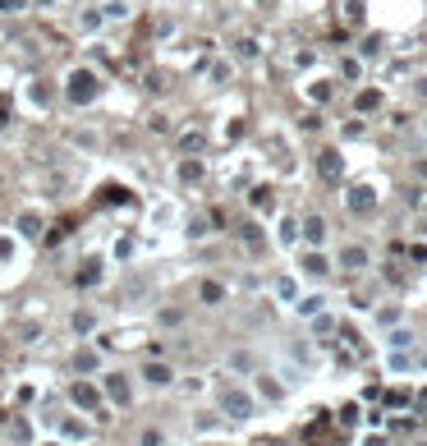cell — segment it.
Listing matches in <instances>:
<instances>
[{
    "label": "cell",
    "mask_w": 427,
    "mask_h": 446,
    "mask_svg": "<svg viewBox=\"0 0 427 446\" xmlns=\"http://www.w3.org/2000/svg\"><path fill=\"white\" fill-rule=\"evenodd\" d=\"M96 97H101V79H96V70L74 65V70L65 74V102H70V106H96Z\"/></svg>",
    "instance_id": "cell-2"
},
{
    "label": "cell",
    "mask_w": 427,
    "mask_h": 446,
    "mask_svg": "<svg viewBox=\"0 0 427 446\" xmlns=\"http://www.w3.org/2000/svg\"><path fill=\"white\" fill-rule=\"evenodd\" d=\"M79 28H83V33H96V28H101V9H83V14H79Z\"/></svg>",
    "instance_id": "cell-34"
},
{
    "label": "cell",
    "mask_w": 427,
    "mask_h": 446,
    "mask_svg": "<svg viewBox=\"0 0 427 446\" xmlns=\"http://www.w3.org/2000/svg\"><path fill=\"white\" fill-rule=\"evenodd\" d=\"M418 446H427V442H418Z\"/></svg>",
    "instance_id": "cell-49"
},
{
    "label": "cell",
    "mask_w": 427,
    "mask_h": 446,
    "mask_svg": "<svg viewBox=\"0 0 427 446\" xmlns=\"http://www.w3.org/2000/svg\"><path fill=\"white\" fill-rule=\"evenodd\" d=\"M326 239H331V226H326L322 212L299 217V244H304V249H326Z\"/></svg>",
    "instance_id": "cell-7"
},
{
    "label": "cell",
    "mask_w": 427,
    "mask_h": 446,
    "mask_svg": "<svg viewBox=\"0 0 427 446\" xmlns=\"http://www.w3.org/2000/svg\"><path fill=\"white\" fill-rule=\"evenodd\" d=\"M423 129H427V120H423Z\"/></svg>",
    "instance_id": "cell-48"
},
{
    "label": "cell",
    "mask_w": 427,
    "mask_h": 446,
    "mask_svg": "<svg viewBox=\"0 0 427 446\" xmlns=\"http://www.w3.org/2000/svg\"><path fill=\"white\" fill-rule=\"evenodd\" d=\"M317 170H322V180H340V175H345V157H340V148H326L322 157H317Z\"/></svg>",
    "instance_id": "cell-22"
},
{
    "label": "cell",
    "mask_w": 427,
    "mask_h": 446,
    "mask_svg": "<svg viewBox=\"0 0 427 446\" xmlns=\"http://www.w3.org/2000/svg\"><path fill=\"white\" fill-rule=\"evenodd\" d=\"M174 364H166V359H148L143 364V386H152V391H166V386H174Z\"/></svg>",
    "instance_id": "cell-11"
},
{
    "label": "cell",
    "mask_w": 427,
    "mask_h": 446,
    "mask_svg": "<svg viewBox=\"0 0 427 446\" xmlns=\"http://www.w3.org/2000/svg\"><path fill=\"white\" fill-rule=\"evenodd\" d=\"M248 391L257 396V405H280V401H289V386L280 382L276 373H253V382H248Z\"/></svg>",
    "instance_id": "cell-6"
},
{
    "label": "cell",
    "mask_w": 427,
    "mask_h": 446,
    "mask_svg": "<svg viewBox=\"0 0 427 446\" xmlns=\"http://www.w3.org/2000/svg\"><path fill=\"white\" fill-rule=\"evenodd\" d=\"M70 401H74V410L79 414H96V419H111V410H106V401H101V386L96 382H87V377H74L70 382Z\"/></svg>",
    "instance_id": "cell-4"
},
{
    "label": "cell",
    "mask_w": 427,
    "mask_h": 446,
    "mask_svg": "<svg viewBox=\"0 0 427 446\" xmlns=\"http://www.w3.org/2000/svg\"><path fill=\"white\" fill-rule=\"evenodd\" d=\"M202 148H207V134L202 129H184L179 134V157H198Z\"/></svg>",
    "instance_id": "cell-27"
},
{
    "label": "cell",
    "mask_w": 427,
    "mask_h": 446,
    "mask_svg": "<svg viewBox=\"0 0 427 446\" xmlns=\"http://www.w3.org/2000/svg\"><path fill=\"white\" fill-rule=\"evenodd\" d=\"M331 271H336V263H331L326 249H299V271H294L299 281H313L317 285V281H326Z\"/></svg>",
    "instance_id": "cell-5"
},
{
    "label": "cell",
    "mask_w": 427,
    "mask_h": 446,
    "mask_svg": "<svg viewBox=\"0 0 427 446\" xmlns=\"http://www.w3.org/2000/svg\"><path fill=\"white\" fill-rule=\"evenodd\" d=\"M253 207H257V212H276V198H271V189H253Z\"/></svg>",
    "instance_id": "cell-36"
},
{
    "label": "cell",
    "mask_w": 427,
    "mask_h": 446,
    "mask_svg": "<svg viewBox=\"0 0 427 446\" xmlns=\"http://www.w3.org/2000/svg\"><path fill=\"white\" fill-rule=\"evenodd\" d=\"M207 235H211V217H202V212H198V217L184 221V239H189V244H202Z\"/></svg>",
    "instance_id": "cell-25"
},
{
    "label": "cell",
    "mask_w": 427,
    "mask_h": 446,
    "mask_svg": "<svg viewBox=\"0 0 427 446\" xmlns=\"http://www.w3.org/2000/svg\"><path fill=\"white\" fill-rule=\"evenodd\" d=\"M51 102H55V88H51L46 79H33V83L23 88V106H28V111L46 115V111H51Z\"/></svg>",
    "instance_id": "cell-12"
},
{
    "label": "cell",
    "mask_w": 427,
    "mask_h": 446,
    "mask_svg": "<svg viewBox=\"0 0 427 446\" xmlns=\"http://www.w3.org/2000/svg\"><path fill=\"white\" fill-rule=\"evenodd\" d=\"M184 322V313H174V308H166V313H161V327H179Z\"/></svg>",
    "instance_id": "cell-43"
},
{
    "label": "cell",
    "mask_w": 427,
    "mask_h": 446,
    "mask_svg": "<svg viewBox=\"0 0 427 446\" xmlns=\"http://www.w3.org/2000/svg\"><path fill=\"white\" fill-rule=\"evenodd\" d=\"M414 373H427V350H423V354H414Z\"/></svg>",
    "instance_id": "cell-45"
},
{
    "label": "cell",
    "mask_w": 427,
    "mask_h": 446,
    "mask_svg": "<svg viewBox=\"0 0 427 446\" xmlns=\"http://www.w3.org/2000/svg\"><path fill=\"white\" fill-rule=\"evenodd\" d=\"M289 364H299V368H304V373H308V368H313V345H289Z\"/></svg>",
    "instance_id": "cell-31"
},
{
    "label": "cell",
    "mask_w": 427,
    "mask_h": 446,
    "mask_svg": "<svg viewBox=\"0 0 427 446\" xmlns=\"http://www.w3.org/2000/svg\"><path fill=\"white\" fill-rule=\"evenodd\" d=\"M133 5L129 0H101V23H129Z\"/></svg>",
    "instance_id": "cell-23"
},
{
    "label": "cell",
    "mask_w": 427,
    "mask_h": 446,
    "mask_svg": "<svg viewBox=\"0 0 427 446\" xmlns=\"http://www.w3.org/2000/svg\"><path fill=\"white\" fill-rule=\"evenodd\" d=\"M202 175H207L202 157H179V161H174V180H179V184H198Z\"/></svg>",
    "instance_id": "cell-20"
},
{
    "label": "cell",
    "mask_w": 427,
    "mask_h": 446,
    "mask_svg": "<svg viewBox=\"0 0 427 446\" xmlns=\"http://www.w3.org/2000/svg\"><path fill=\"white\" fill-rule=\"evenodd\" d=\"M331 263L340 271H349V276H358V271L372 267V249H367V244H340V254H336Z\"/></svg>",
    "instance_id": "cell-9"
},
{
    "label": "cell",
    "mask_w": 427,
    "mask_h": 446,
    "mask_svg": "<svg viewBox=\"0 0 427 446\" xmlns=\"http://www.w3.org/2000/svg\"><path fill=\"white\" fill-rule=\"evenodd\" d=\"M414 175H418V180L427 184V157H418V161H414Z\"/></svg>",
    "instance_id": "cell-44"
},
{
    "label": "cell",
    "mask_w": 427,
    "mask_h": 446,
    "mask_svg": "<svg viewBox=\"0 0 427 446\" xmlns=\"http://www.w3.org/2000/svg\"><path fill=\"white\" fill-rule=\"evenodd\" d=\"M170 221H174V202H170V198L152 202V212H148V230H166Z\"/></svg>",
    "instance_id": "cell-24"
},
{
    "label": "cell",
    "mask_w": 427,
    "mask_h": 446,
    "mask_svg": "<svg viewBox=\"0 0 427 446\" xmlns=\"http://www.w3.org/2000/svg\"><path fill=\"white\" fill-rule=\"evenodd\" d=\"M129 5H133V0H129Z\"/></svg>",
    "instance_id": "cell-50"
},
{
    "label": "cell",
    "mask_w": 427,
    "mask_h": 446,
    "mask_svg": "<svg viewBox=\"0 0 427 446\" xmlns=\"http://www.w3.org/2000/svg\"><path fill=\"white\" fill-rule=\"evenodd\" d=\"M42 230H46L42 212H18V217H14V235L18 239H42Z\"/></svg>",
    "instance_id": "cell-17"
},
{
    "label": "cell",
    "mask_w": 427,
    "mask_h": 446,
    "mask_svg": "<svg viewBox=\"0 0 427 446\" xmlns=\"http://www.w3.org/2000/svg\"><path fill=\"white\" fill-rule=\"evenodd\" d=\"M404 322V304H377L372 308V327H377V332H391V327H400Z\"/></svg>",
    "instance_id": "cell-15"
},
{
    "label": "cell",
    "mask_w": 427,
    "mask_h": 446,
    "mask_svg": "<svg viewBox=\"0 0 427 446\" xmlns=\"http://www.w3.org/2000/svg\"><path fill=\"white\" fill-rule=\"evenodd\" d=\"M382 345H386V354H414L418 350V332H414L409 322H400V327H391V332L382 336Z\"/></svg>",
    "instance_id": "cell-10"
},
{
    "label": "cell",
    "mask_w": 427,
    "mask_h": 446,
    "mask_svg": "<svg viewBox=\"0 0 427 446\" xmlns=\"http://www.w3.org/2000/svg\"><path fill=\"white\" fill-rule=\"evenodd\" d=\"M322 313H326V295H322V290H313V295L304 290V299L294 304V317H304V322H313V317H322Z\"/></svg>",
    "instance_id": "cell-19"
},
{
    "label": "cell",
    "mask_w": 427,
    "mask_h": 446,
    "mask_svg": "<svg viewBox=\"0 0 427 446\" xmlns=\"http://www.w3.org/2000/svg\"><path fill=\"white\" fill-rule=\"evenodd\" d=\"M386 373H414V354H386Z\"/></svg>",
    "instance_id": "cell-32"
},
{
    "label": "cell",
    "mask_w": 427,
    "mask_h": 446,
    "mask_svg": "<svg viewBox=\"0 0 427 446\" xmlns=\"http://www.w3.org/2000/svg\"><path fill=\"white\" fill-rule=\"evenodd\" d=\"M271 299H276V304H285V308H294L299 299H304V281L289 276V271H285V276H276V281H271Z\"/></svg>",
    "instance_id": "cell-13"
},
{
    "label": "cell",
    "mask_w": 427,
    "mask_h": 446,
    "mask_svg": "<svg viewBox=\"0 0 427 446\" xmlns=\"http://www.w3.org/2000/svg\"><path fill=\"white\" fill-rule=\"evenodd\" d=\"M308 97L313 102H331V79H308Z\"/></svg>",
    "instance_id": "cell-33"
},
{
    "label": "cell",
    "mask_w": 427,
    "mask_h": 446,
    "mask_svg": "<svg viewBox=\"0 0 427 446\" xmlns=\"http://www.w3.org/2000/svg\"><path fill=\"white\" fill-rule=\"evenodd\" d=\"M138 446H161V433H157V428H143V437H138Z\"/></svg>",
    "instance_id": "cell-42"
},
{
    "label": "cell",
    "mask_w": 427,
    "mask_h": 446,
    "mask_svg": "<svg viewBox=\"0 0 427 446\" xmlns=\"http://www.w3.org/2000/svg\"><path fill=\"white\" fill-rule=\"evenodd\" d=\"M96 386H101V401H111L115 410H129L133 405V382H129V373H120V368L96 373Z\"/></svg>",
    "instance_id": "cell-3"
},
{
    "label": "cell",
    "mask_w": 427,
    "mask_h": 446,
    "mask_svg": "<svg viewBox=\"0 0 427 446\" xmlns=\"http://www.w3.org/2000/svg\"><path fill=\"white\" fill-rule=\"evenodd\" d=\"M115 258H120V263H124V258H133V235H120V239H115Z\"/></svg>",
    "instance_id": "cell-39"
},
{
    "label": "cell",
    "mask_w": 427,
    "mask_h": 446,
    "mask_svg": "<svg viewBox=\"0 0 427 446\" xmlns=\"http://www.w3.org/2000/svg\"><path fill=\"white\" fill-rule=\"evenodd\" d=\"M37 446H60V442H37Z\"/></svg>",
    "instance_id": "cell-47"
},
{
    "label": "cell",
    "mask_w": 427,
    "mask_h": 446,
    "mask_svg": "<svg viewBox=\"0 0 427 446\" xmlns=\"http://www.w3.org/2000/svg\"><path fill=\"white\" fill-rule=\"evenodd\" d=\"M70 368H74L79 377H92V373H101V354H96L92 345H83V350L70 354Z\"/></svg>",
    "instance_id": "cell-16"
},
{
    "label": "cell",
    "mask_w": 427,
    "mask_h": 446,
    "mask_svg": "<svg viewBox=\"0 0 427 446\" xmlns=\"http://www.w3.org/2000/svg\"><path fill=\"white\" fill-rule=\"evenodd\" d=\"M9 254H14V239H0V263H5Z\"/></svg>",
    "instance_id": "cell-46"
},
{
    "label": "cell",
    "mask_w": 427,
    "mask_h": 446,
    "mask_svg": "<svg viewBox=\"0 0 427 446\" xmlns=\"http://www.w3.org/2000/svg\"><path fill=\"white\" fill-rule=\"evenodd\" d=\"M23 9H28V0H0V14H5V18L23 14Z\"/></svg>",
    "instance_id": "cell-40"
},
{
    "label": "cell",
    "mask_w": 427,
    "mask_h": 446,
    "mask_svg": "<svg viewBox=\"0 0 427 446\" xmlns=\"http://www.w3.org/2000/svg\"><path fill=\"white\" fill-rule=\"evenodd\" d=\"M70 327H74V336H92V327H96V313H92V308H79V313L70 317Z\"/></svg>",
    "instance_id": "cell-30"
},
{
    "label": "cell",
    "mask_w": 427,
    "mask_h": 446,
    "mask_svg": "<svg viewBox=\"0 0 427 446\" xmlns=\"http://www.w3.org/2000/svg\"><path fill=\"white\" fill-rule=\"evenodd\" d=\"M96 433H92V423H83V414H70V419H60V442H70V446H87Z\"/></svg>",
    "instance_id": "cell-14"
},
{
    "label": "cell",
    "mask_w": 427,
    "mask_h": 446,
    "mask_svg": "<svg viewBox=\"0 0 427 446\" xmlns=\"http://www.w3.org/2000/svg\"><path fill=\"white\" fill-rule=\"evenodd\" d=\"M276 244L280 249H304L299 244V217H276Z\"/></svg>",
    "instance_id": "cell-21"
},
{
    "label": "cell",
    "mask_w": 427,
    "mask_h": 446,
    "mask_svg": "<svg viewBox=\"0 0 427 446\" xmlns=\"http://www.w3.org/2000/svg\"><path fill=\"white\" fill-rule=\"evenodd\" d=\"M372 106H382V92H372V88L358 92V111H372Z\"/></svg>",
    "instance_id": "cell-41"
},
{
    "label": "cell",
    "mask_w": 427,
    "mask_h": 446,
    "mask_svg": "<svg viewBox=\"0 0 427 446\" xmlns=\"http://www.w3.org/2000/svg\"><path fill=\"white\" fill-rule=\"evenodd\" d=\"M226 368H230L235 377H253V373H257V368H253V350H230Z\"/></svg>",
    "instance_id": "cell-26"
},
{
    "label": "cell",
    "mask_w": 427,
    "mask_h": 446,
    "mask_svg": "<svg viewBox=\"0 0 427 446\" xmlns=\"http://www.w3.org/2000/svg\"><path fill=\"white\" fill-rule=\"evenodd\" d=\"M409 92L418 97V102H427V70H423V74H414V79H409Z\"/></svg>",
    "instance_id": "cell-37"
},
{
    "label": "cell",
    "mask_w": 427,
    "mask_h": 446,
    "mask_svg": "<svg viewBox=\"0 0 427 446\" xmlns=\"http://www.w3.org/2000/svg\"><path fill=\"white\" fill-rule=\"evenodd\" d=\"M230 299V290H226V281H198V304H207V308H221Z\"/></svg>",
    "instance_id": "cell-18"
},
{
    "label": "cell",
    "mask_w": 427,
    "mask_h": 446,
    "mask_svg": "<svg viewBox=\"0 0 427 446\" xmlns=\"http://www.w3.org/2000/svg\"><path fill=\"white\" fill-rule=\"evenodd\" d=\"M308 327H313L317 336H326V332H336V317H331V313H322V317H313Z\"/></svg>",
    "instance_id": "cell-38"
},
{
    "label": "cell",
    "mask_w": 427,
    "mask_h": 446,
    "mask_svg": "<svg viewBox=\"0 0 427 446\" xmlns=\"http://www.w3.org/2000/svg\"><path fill=\"white\" fill-rule=\"evenodd\" d=\"M216 414H221V419H230V423H253L262 414V405H257V396L248 391L244 382H226L216 391Z\"/></svg>",
    "instance_id": "cell-1"
},
{
    "label": "cell",
    "mask_w": 427,
    "mask_h": 446,
    "mask_svg": "<svg viewBox=\"0 0 427 446\" xmlns=\"http://www.w3.org/2000/svg\"><path fill=\"white\" fill-rule=\"evenodd\" d=\"M276 377L289 386V391H294V386H304V377H308V373H304L299 364H289V359H280V364H276Z\"/></svg>",
    "instance_id": "cell-29"
},
{
    "label": "cell",
    "mask_w": 427,
    "mask_h": 446,
    "mask_svg": "<svg viewBox=\"0 0 427 446\" xmlns=\"http://www.w3.org/2000/svg\"><path fill=\"white\" fill-rule=\"evenodd\" d=\"M230 79H235V65H230L226 55H221V60H211V65H207V83H216V88H226Z\"/></svg>",
    "instance_id": "cell-28"
},
{
    "label": "cell",
    "mask_w": 427,
    "mask_h": 446,
    "mask_svg": "<svg viewBox=\"0 0 427 446\" xmlns=\"http://www.w3.org/2000/svg\"><path fill=\"white\" fill-rule=\"evenodd\" d=\"M340 74H345V79H363V60H358V55H345V60H340Z\"/></svg>",
    "instance_id": "cell-35"
},
{
    "label": "cell",
    "mask_w": 427,
    "mask_h": 446,
    "mask_svg": "<svg viewBox=\"0 0 427 446\" xmlns=\"http://www.w3.org/2000/svg\"><path fill=\"white\" fill-rule=\"evenodd\" d=\"M377 198H382V193H377V184H349L345 189V207L354 212V217H367V212H377Z\"/></svg>",
    "instance_id": "cell-8"
}]
</instances>
